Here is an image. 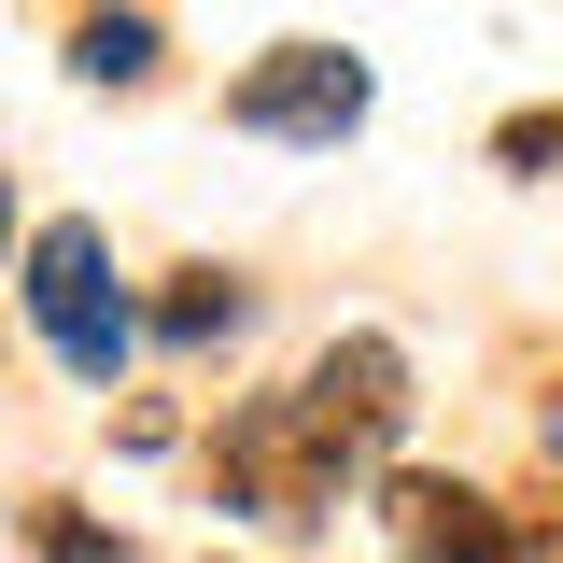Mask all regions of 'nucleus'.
<instances>
[{"label": "nucleus", "mask_w": 563, "mask_h": 563, "mask_svg": "<svg viewBox=\"0 0 563 563\" xmlns=\"http://www.w3.org/2000/svg\"><path fill=\"white\" fill-rule=\"evenodd\" d=\"M29 550H43V563H128V536H85L57 493H43V507H29Z\"/></svg>", "instance_id": "9"}, {"label": "nucleus", "mask_w": 563, "mask_h": 563, "mask_svg": "<svg viewBox=\"0 0 563 563\" xmlns=\"http://www.w3.org/2000/svg\"><path fill=\"white\" fill-rule=\"evenodd\" d=\"M240 268H169V296H155V339L169 352H211V339H240Z\"/></svg>", "instance_id": "6"}, {"label": "nucleus", "mask_w": 563, "mask_h": 563, "mask_svg": "<svg viewBox=\"0 0 563 563\" xmlns=\"http://www.w3.org/2000/svg\"><path fill=\"white\" fill-rule=\"evenodd\" d=\"M211 479H225V507H268V521H324L352 479V451L310 422V395H240L225 409V437H211Z\"/></svg>", "instance_id": "2"}, {"label": "nucleus", "mask_w": 563, "mask_h": 563, "mask_svg": "<svg viewBox=\"0 0 563 563\" xmlns=\"http://www.w3.org/2000/svg\"><path fill=\"white\" fill-rule=\"evenodd\" d=\"M29 339L57 352L70 380H113L141 339H155V310H128V282H113V240L57 211V225H29Z\"/></svg>", "instance_id": "1"}, {"label": "nucleus", "mask_w": 563, "mask_h": 563, "mask_svg": "<svg viewBox=\"0 0 563 563\" xmlns=\"http://www.w3.org/2000/svg\"><path fill=\"white\" fill-rule=\"evenodd\" d=\"M380 521H395V550H409V563H536V550H521V521H507L493 493H465V479H395V493H380Z\"/></svg>", "instance_id": "5"}, {"label": "nucleus", "mask_w": 563, "mask_h": 563, "mask_svg": "<svg viewBox=\"0 0 563 563\" xmlns=\"http://www.w3.org/2000/svg\"><path fill=\"white\" fill-rule=\"evenodd\" d=\"M493 155H507L521 184H563V113H507V128H493Z\"/></svg>", "instance_id": "8"}, {"label": "nucleus", "mask_w": 563, "mask_h": 563, "mask_svg": "<svg viewBox=\"0 0 563 563\" xmlns=\"http://www.w3.org/2000/svg\"><path fill=\"white\" fill-rule=\"evenodd\" d=\"M296 395H310V422L339 437L352 465H380V451H395V422H409V352L380 339V324H352V339L310 352V380H296Z\"/></svg>", "instance_id": "4"}, {"label": "nucleus", "mask_w": 563, "mask_h": 563, "mask_svg": "<svg viewBox=\"0 0 563 563\" xmlns=\"http://www.w3.org/2000/svg\"><path fill=\"white\" fill-rule=\"evenodd\" d=\"M225 128H254V141H352L366 128V57H339V43H268V57L225 85Z\"/></svg>", "instance_id": "3"}, {"label": "nucleus", "mask_w": 563, "mask_h": 563, "mask_svg": "<svg viewBox=\"0 0 563 563\" xmlns=\"http://www.w3.org/2000/svg\"><path fill=\"white\" fill-rule=\"evenodd\" d=\"M70 70H85V85H141V70H155V14H85V29H70Z\"/></svg>", "instance_id": "7"}]
</instances>
